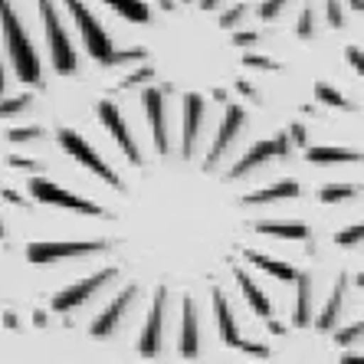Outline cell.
<instances>
[{"instance_id": "3957f363", "label": "cell", "mask_w": 364, "mask_h": 364, "mask_svg": "<svg viewBox=\"0 0 364 364\" xmlns=\"http://www.w3.org/2000/svg\"><path fill=\"white\" fill-rule=\"evenodd\" d=\"M66 7H69V14H73V20H76L79 33H82V43H85V50H89V56L109 66V56L115 53V46H112V36L105 33V26L95 20V14L85 7L82 0H66Z\"/></svg>"}, {"instance_id": "d4e9b609", "label": "cell", "mask_w": 364, "mask_h": 364, "mask_svg": "<svg viewBox=\"0 0 364 364\" xmlns=\"http://www.w3.org/2000/svg\"><path fill=\"white\" fill-rule=\"evenodd\" d=\"M361 194V187L358 184H328L322 187V203H338V200H355V197Z\"/></svg>"}, {"instance_id": "4fadbf2b", "label": "cell", "mask_w": 364, "mask_h": 364, "mask_svg": "<svg viewBox=\"0 0 364 364\" xmlns=\"http://www.w3.org/2000/svg\"><path fill=\"white\" fill-rule=\"evenodd\" d=\"M243 125H246V112L240 109V105H230L227 109V115H223V125H220V132H217V138H213V144H210V154H207V164H217V158H220L223 151H227L230 144H233V138L243 132Z\"/></svg>"}, {"instance_id": "d590c367", "label": "cell", "mask_w": 364, "mask_h": 364, "mask_svg": "<svg viewBox=\"0 0 364 364\" xmlns=\"http://www.w3.org/2000/svg\"><path fill=\"white\" fill-rule=\"evenodd\" d=\"M361 322H355L351 328H345V331H338V345H355L358 338H361Z\"/></svg>"}, {"instance_id": "4316f807", "label": "cell", "mask_w": 364, "mask_h": 364, "mask_svg": "<svg viewBox=\"0 0 364 364\" xmlns=\"http://www.w3.org/2000/svg\"><path fill=\"white\" fill-rule=\"evenodd\" d=\"M33 95H17V99H0V115L10 119V115H20L23 109H30Z\"/></svg>"}, {"instance_id": "8fae6325", "label": "cell", "mask_w": 364, "mask_h": 364, "mask_svg": "<svg viewBox=\"0 0 364 364\" xmlns=\"http://www.w3.org/2000/svg\"><path fill=\"white\" fill-rule=\"evenodd\" d=\"M135 296H138V286H125V289H122L119 296H115V302H112L109 309H105V312L95 318V325H92V335H95V338H109L112 331L125 322L128 309L135 305Z\"/></svg>"}, {"instance_id": "6da1fadb", "label": "cell", "mask_w": 364, "mask_h": 364, "mask_svg": "<svg viewBox=\"0 0 364 364\" xmlns=\"http://www.w3.org/2000/svg\"><path fill=\"white\" fill-rule=\"evenodd\" d=\"M0 26H4V43H7L10 63H14V73H17L20 82L40 85L43 69H40V56H36L33 43L26 36V26L20 23L17 10L10 7V0H0Z\"/></svg>"}, {"instance_id": "ee69618b", "label": "cell", "mask_w": 364, "mask_h": 364, "mask_svg": "<svg viewBox=\"0 0 364 364\" xmlns=\"http://www.w3.org/2000/svg\"><path fill=\"white\" fill-rule=\"evenodd\" d=\"M348 4H351V10H355V14H361V7H364V0H348Z\"/></svg>"}, {"instance_id": "5b68a950", "label": "cell", "mask_w": 364, "mask_h": 364, "mask_svg": "<svg viewBox=\"0 0 364 364\" xmlns=\"http://www.w3.org/2000/svg\"><path fill=\"white\" fill-rule=\"evenodd\" d=\"M115 276H119V269H99V272H92V276H85V279L73 282L69 289H63V292H56V296H53V312H69V309H79L82 302H89L92 296H99L102 289L109 286Z\"/></svg>"}, {"instance_id": "1f68e13d", "label": "cell", "mask_w": 364, "mask_h": 364, "mask_svg": "<svg viewBox=\"0 0 364 364\" xmlns=\"http://www.w3.org/2000/svg\"><path fill=\"white\" fill-rule=\"evenodd\" d=\"M361 237H364V230H361V223H355V227H348V230H341L338 237H335V243H338V246H358V243H361Z\"/></svg>"}, {"instance_id": "7402d4cb", "label": "cell", "mask_w": 364, "mask_h": 364, "mask_svg": "<svg viewBox=\"0 0 364 364\" xmlns=\"http://www.w3.org/2000/svg\"><path fill=\"white\" fill-rule=\"evenodd\" d=\"M246 259L256 266V269L269 272V276H276L279 282H292L296 279V269L289 263H282V259H272V256H263V253H246Z\"/></svg>"}, {"instance_id": "7c38bea8", "label": "cell", "mask_w": 364, "mask_h": 364, "mask_svg": "<svg viewBox=\"0 0 364 364\" xmlns=\"http://www.w3.org/2000/svg\"><path fill=\"white\" fill-rule=\"evenodd\" d=\"M144 109L154 132V148L158 154H168V112H164V92L161 89H148L144 92Z\"/></svg>"}, {"instance_id": "ba28073f", "label": "cell", "mask_w": 364, "mask_h": 364, "mask_svg": "<svg viewBox=\"0 0 364 364\" xmlns=\"http://www.w3.org/2000/svg\"><path fill=\"white\" fill-rule=\"evenodd\" d=\"M164 305H168V289L158 286L151 312H148V325H144L141 338H138V351H141L144 358H154L164 345Z\"/></svg>"}, {"instance_id": "484cf974", "label": "cell", "mask_w": 364, "mask_h": 364, "mask_svg": "<svg viewBox=\"0 0 364 364\" xmlns=\"http://www.w3.org/2000/svg\"><path fill=\"white\" fill-rule=\"evenodd\" d=\"M315 99L322 102V105H331V109H348V99L345 95H338V89L328 82H318L315 85Z\"/></svg>"}, {"instance_id": "ffe728a7", "label": "cell", "mask_w": 364, "mask_h": 364, "mask_svg": "<svg viewBox=\"0 0 364 364\" xmlns=\"http://www.w3.org/2000/svg\"><path fill=\"white\" fill-rule=\"evenodd\" d=\"M237 282H240V289H243V299L250 302V309H253L259 318H272V302L266 299V292L256 286V282L250 279L243 269H237Z\"/></svg>"}, {"instance_id": "836d02e7", "label": "cell", "mask_w": 364, "mask_h": 364, "mask_svg": "<svg viewBox=\"0 0 364 364\" xmlns=\"http://www.w3.org/2000/svg\"><path fill=\"white\" fill-rule=\"evenodd\" d=\"M289 0H263V7H259V17L263 20H276L282 14V7H286Z\"/></svg>"}, {"instance_id": "74e56055", "label": "cell", "mask_w": 364, "mask_h": 364, "mask_svg": "<svg viewBox=\"0 0 364 364\" xmlns=\"http://www.w3.org/2000/svg\"><path fill=\"white\" fill-rule=\"evenodd\" d=\"M10 168H23V171H43L40 161H30V158H10Z\"/></svg>"}, {"instance_id": "e0dca14e", "label": "cell", "mask_w": 364, "mask_h": 364, "mask_svg": "<svg viewBox=\"0 0 364 364\" xmlns=\"http://www.w3.org/2000/svg\"><path fill=\"white\" fill-rule=\"evenodd\" d=\"M181 355H184V358H197V355H200L194 299H184V315H181Z\"/></svg>"}, {"instance_id": "f35d334b", "label": "cell", "mask_w": 364, "mask_h": 364, "mask_svg": "<svg viewBox=\"0 0 364 364\" xmlns=\"http://www.w3.org/2000/svg\"><path fill=\"white\" fill-rule=\"evenodd\" d=\"M256 40H259V33H250V30H240V33L233 36V46H253Z\"/></svg>"}, {"instance_id": "ac0fdd59", "label": "cell", "mask_w": 364, "mask_h": 364, "mask_svg": "<svg viewBox=\"0 0 364 364\" xmlns=\"http://www.w3.org/2000/svg\"><path fill=\"white\" fill-rule=\"evenodd\" d=\"M299 194H302V187H299L296 181H279V184L263 187V191H256V194H246L243 203H250V207H263V203L289 200V197H299Z\"/></svg>"}, {"instance_id": "7dc6e473", "label": "cell", "mask_w": 364, "mask_h": 364, "mask_svg": "<svg viewBox=\"0 0 364 364\" xmlns=\"http://www.w3.org/2000/svg\"><path fill=\"white\" fill-rule=\"evenodd\" d=\"M4 237H7V230H4V223H0V240H4Z\"/></svg>"}, {"instance_id": "f546056e", "label": "cell", "mask_w": 364, "mask_h": 364, "mask_svg": "<svg viewBox=\"0 0 364 364\" xmlns=\"http://www.w3.org/2000/svg\"><path fill=\"white\" fill-rule=\"evenodd\" d=\"M148 60V50H125V53H112L109 66H122V63H141Z\"/></svg>"}, {"instance_id": "52a82bcc", "label": "cell", "mask_w": 364, "mask_h": 364, "mask_svg": "<svg viewBox=\"0 0 364 364\" xmlns=\"http://www.w3.org/2000/svg\"><path fill=\"white\" fill-rule=\"evenodd\" d=\"M289 148H292V141H289V135H279V138H266V141H256L250 151L240 158L233 168H230V174L227 178L230 181H240V178H246L253 168H259V164H266L269 158H286L289 154Z\"/></svg>"}, {"instance_id": "f6af8a7d", "label": "cell", "mask_w": 364, "mask_h": 364, "mask_svg": "<svg viewBox=\"0 0 364 364\" xmlns=\"http://www.w3.org/2000/svg\"><path fill=\"white\" fill-rule=\"evenodd\" d=\"M200 7L203 10H213V7H217V0H200Z\"/></svg>"}, {"instance_id": "277c9868", "label": "cell", "mask_w": 364, "mask_h": 364, "mask_svg": "<svg viewBox=\"0 0 364 364\" xmlns=\"http://www.w3.org/2000/svg\"><path fill=\"white\" fill-rule=\"evenodd\" d=\"M60 144H63V151L73 154V158H76L82 168L92 171L95 178H102L105 184H112L115 191H122V178L109 168V164L102 161V154L95 151V148H89V141H85L79 132H73V128H60Z\"/></svg>"}, {"instance_id": "d6986e66", "label": "cell", "mask_w": 364, "mask_h": 364, "mask_svg": "<svg viewBox=\"0 0 364 364\" xmlns=\"http://www.w3.org/2000/svg\"><path fill=\"white\" fill-rule=\"evenodd\" d=\"M299 296H296V309H292V322L296 325H309L312 322V276L309 272H296Z\"/></svg>"}, {"instance_id": "8992f818", "label": "cell", "mask_w": 364, "mask_h": 364, "mask_svg": "<svg viewBox=\"0 0 364 364\" xmlns=\"http://www.w3.org/2000/svg\"><path fill=\"white\" fill-rule=\"evenodd\" d=\"M30 194L43 203H53V207H66V210H76V213H89V217H102V207L92 200H82V197L69 194L63 187H56L53 181L46 178H33L30 181Z\"/></svg>"}, {"instance_id": "9a60e30c", "label": "cell", "mask_w": 364, "mask_h": 364, "mask_svg": "<svg viewBox=\"0 0 364 364\" xmlns=\"http://www.w3.org/2000/svg\"><path fill=\"white\" fill-rule=\"evenodd\" d=\"M213 315H217V328H220V338L227 341L230 348H240V328H237V318H233V309H230L227 296L220 289H213Z\"/></svg>"}, {"instance_id": "44dd1931", "label": "cell", "mask_w": 364, "mask_h": 364, "mask_svg": "<svg viewBox=\"0 0 364 364\" xmlns=\"http://www.w3.org/2000/svg\"><path fill=\"white\" fill-rule=\"evenodd\" d=\"M305 158L312 164H348V161H361V151H348V148H309Z\"/></svg>"}, {"instance_id": "d6a6232c", "label": "cell", "mask_w": 364, "mask_h": 364, "mask_svg": "<svg viewBox=\"0 0 364 364\" xmlns=\"http://www.w3.org/2000/svg\"><path fill=\"white\" fill-rule=\"evenodd\" d=\"M243 17H246V4H237V7H230L227 14L220 17V26H223V30H233V26H237Z\"/></svg>"}, {"instance_id": "60d3db41", "label": "cell", "mask_w": 364, "mask_h": 364, "mask_svg": "<svg viewBox=\"0 0 364 364\" xmlns=\"http://www.w3.org/2000/svg\"><path fill=\"white\" fill-rule=\"evenodd\" d=\"M289 141L299 144V148H305V128L302 125H292V132H289Z\"/></svg>"}, {"instance_id": "e575fe53", "label": "cell", "mask_w": 364, "mask_h": 364, "mask_svg": "<svg viewBox=\"0 0 364 364\" xmlns=\"http://www.w3.org/2000/svg\"><path fill=\"white\" fill-rule=\"evenodd\" d=\"M325 14H328V23L331 26H345V14H341L338 0H325Z\"/></svg>"}, {"instance_id": "5bb4252c", "label": "cell", "mask_w": 364, "mask_h": 364, "mask_svg": "<svg viewBox=\"0 0 364 364\" xmlns=\"http://www.w3.org/2000/svg\"><path fill=\"white\" fill-rule=\"evenodd\" d=\"M203 99L200 95H184V141H181V154L191 158L194 154L197 135H200V122H203Z\"/></svg>"}, {"instance_id": "cb8c5ba5", "label": "cell", "mask_w": 364, "mask_h": 364, "mask_svg": "<svg viewBox=\"0 0 364 364\" xmlns=\"http://www.w3.org/2000/svg\"><path fill=\"white\" fill-rule=\"evenodd\" d=\"M256 233L263 237H279V240H309V227L302 223H256Z\"/></svg>"}, {"instance_id": "bcb514c9", "label": "cell", "mask_w": 364, "mask_h": 364, "mask_svg": "<svg viewBox=\"0 0 364 364\" xmlns=\"http://www.w3.org/2000/svg\"><path fill=\"white\" fill-rule=\"evenodd\" d=\"M0 92H4V63H0Z\"/></svg>"}, {"instance_id": "7a4b0ae2", "label": "cell", "mask_w": 364, "mask_h": 364, "mask_svg": "<svg viewBox=\"0 0 364 364\" xmlns=\"http://www.w3.org/2000/svg\"><path fill=\"white\" fill-rule=\"evenodd\" d=\"M40 14H43V26H46V43L53 53V66L60 76H73L76 73V50L69 43L66 26L60 20V10L53 7V0H40Z\"/></svg>"}, {"instance_id": "ab89813d", "label": "cell", "mask_w": 364, "mask_h": 364, "mask_svg": "<svg viewBox=\"0 0 364 364\" xmlns=\"http://www.w3.org/2000/svg\"><path fill=\"white\" fill-rule=\"evenodd\" d=\"M240 348H243L246 355H253V358H269V351H266L263 345H250V341H240Z\"/></svg>"}, {"instance_id": "f1b7e54d", "label": "cell", "mask_w": 364, "mask_h": 364, "mask_svg": "<svg viewBox=\"0 0 364 364\" xmlns=\"http://www.w3.org/2000/svg\"><path fill=\"white\" fill-rule=\"evenodd\" d=\"M296 33H299V36H305V40H309V36L315 33V7H312V4H305L302 17H299V23H296Z\"/></svg>"}, {"instance_id": "4dcf8cb0", "label": "cell", "mask_w": 364, "mask_h": 364, "mask_svg": "<svg viewBox=\"0 0 364 364\" xmlns=\"http://www.w3.org/2000/svg\"><path fill=\"white\" fill-rule=\"evenodd\" d=\"M154 79V69L151 66H141V69H135V73H132V76L125 79V82H122V89H135V85H148Z\"/></svg>"}, {"instance_id": "2e32d148", "label": "cell", "mask_w": 364, "mask_h": 364, "mask_svg": "<svg viewBox=\"0 0 364 364\" xmlns=\"http://www.w3.org/2000/svg\"><path fill=\"white\" fill-rule=\"evenodd\" d=\"M345 296H348V276H338V282H335V289H331V296H328V302H325V309H322V315H318L315 328L331 331L335 325H338L341 309H345Z\"/></svg>"}, {"instance_id": "9c48e42d", "label": "cell", "mask_w": 364, "mask_h": 364, "mask_svg": "<svg viewBox=\"0 0 364 364\" xmlns=\"http://www.w3.org/2000/svg\"><path fill=\"white\" fill-rule=\"evenodd\" d=\"M99 119L102 125L112 132V138H115V144H119L122 151H125V158L132 164H141V151H138V144L135 138H132V128H128V122L122 119V112L115 109V102H99Z\"/></svg>"}, {"instance_id": "8d00e7d4", "label": "cell", "mask_w": 364, "mask_h": 364, "mask_svg": "<svg viewBox=\"0 0 364 364\" xmlns=\"http://www.w3.org/2000/svg\"><path fill=\"white\" fill-rule=\"evenodd\" d=\"M243 63H246L250 69H276V63H272V60H266V56H253V53H250Z\"/></svg>"}, {"instance_id": "7bdbcfd3", "label": "cell", "mask_w": 364, "mask_h": 364, "mask_svg": "<svg viewBox=\"0 0 364 364\" xmlns=\"http://www.w3.org/2000/svg\"><path fill=\"white\" fill-rule=\"evenodd\" d=\"M4 197H7V200H14V203H20V207H23V197H17V194H14V191H4Z\"/></svg>"}, {"instance_id": "83f0119b", "label": "cell", "mask_w": 364, "mask_h": 364, "mask_svg": "<svg viewBox=\"0 0 364 364\" xmlns=\"http://www.w3.org/2000/svg\"><path fill=\"white\" fill-rule=\"evenodd\" d=\"M40 138H43V128L40 125H26V128H14V132H7V141H17V144L40 141Z\"/></svg>"}, {"instance_id": "30bf717a", "label": "cell", "mask_w": 364, "mask_h": 364, "mask_svg": "<svg viewBox=\"0 0 364 364\" xmlns=\"http://www.w3.org/2000/svg\"><path fill=\"white\" fill-rule=\"evenodd\" d=\"M105 250V243H30L26 246V259L36 266L56 263V259H69V256H89Z\"/></svg>"}, {"instance_id": "b9f144b4", "label": "cell", "mask_w": 364, "mask_h": 364, "mask_svg": "<svg viewBox=\"0 0 364 364\" xmlns=\"http://www.w3.org/2000/svg\"><path fill=\"white\" fill-rule=\"evenodd\" d=\"M348 63H351V66H355L358 73L364 69V63H361V50H358V46H348Z\"/></svg>"}, {"instance_id": "603a6c76", "label": "cell", "mask_w": 364, "mask_h": 364, "mask_svg": "<svg viewBox=\"0 0 364 364\" xmlns=\"http://www.w3.org/2000/svg\"><path fill=\"white\" fill-rule=\"evenodd\" d=\"M119 17H125L128 23H148L151 20V10H148V4L144 0H105Z\"/></svg>"}]
</instances>
